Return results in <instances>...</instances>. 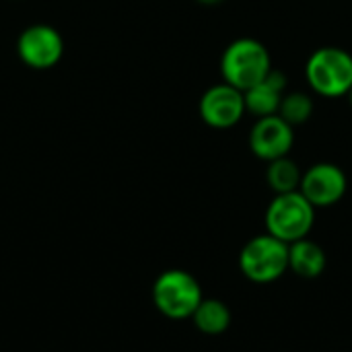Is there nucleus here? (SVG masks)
<instances>
[{
  "mask_svg": "<svg viewBox=\"0 0 352 352\" xmlns=\"http://www.w3.org/2000/svg\"><path fill=\"white\" fill-rule=\"evenodd\" d=\"M272 70V58L268 47L254 37H239L231 41L221 56L223 82L248 91L258 85Z\"/></svg>",
  "mask_w": 352,
  "mask_h": 352,
  "instance_id": "nucleus-1",
  "label": "nucleus"
},
{
  "mask_svg": "<svg viewBox=\"0 0 352 352\" xmlns=\"http://www.w3.org/2000/svg\"><path fill=\"white\" fill-rule=\"evenodd\" d=\"M200 4H219V2H223V0H198Z\"/></svg>",
  "mask_w": 352,
  "mask_h": 352,
  "instance_id": "nucleus-15",
  "label": "nucleus"
},
{
  "mask_svg": "<svg viewBox=\"0 0 352 352\" xmlns=\"http://www.w3.org/2000/svg\"><path fill=\"white\" fill-rule=\"evenodd\" d=\"M349 179L346 173L336 163H316L303 171L299 192L316 206L328 208L340 202L346 194Z\"/></svg>",
  "mask_w": 352,
  "mask_h": 352,
  "instance_id": "nucleus-8",
  "label": "nucleus"
},
{
  "mask_svg": "<svg viewBox=\"0 0 352 352\" xmlns=\"http://www.w3.org/2000/svg\"><path fill=\"white\" fill-rule=\"evenodd\" d=\"M314 109L316 105H314L311 95L303 91H291V93H285L280 107H278V116L295 128V126L309 122V118L314 116Z\"/></svg>",
  "mask_w": 352,
  "mask_h": 352,
  "instance_id": "nucleus-14",
  "label": "nucleus"
},
{
  "mask_svg": "<svg viewBox=\"0 0 352 352\" xmlns=\"http://www.w3.org/2000/svg\"><path fill=\"white\" fill-rule=\"evenodd\" d=\"M326 252L311 239H299L289 243V270L303 278H318L326 270Z\"/></svg>",
  "mask_w": 352,
  "mask_h": 352,
  "instance_id": "nucleus-11",
  "label": "nucleus"
},
{
  "mask_svg": "<svg viewBox=\"0 0 352 352\" xmlns=\"http://www.w3.org/2000/svg\"><path fill=\"white\" fill-rule=\"evenodd\" d=\"M346 99H349V103H351V107H352V87H351V91L346 93Z\"/></svg>",
  "mask_w": 352,
  "mask_h": 352,
  "instance_id": "nucleus-16",
  "label": "nucleus"
},
{
  "mask_svg": "<svg viewBox=\"0 0 352 352\" xmlns=\"http://www.w3.org/2000/svg\"><path fill=\"white\" fill-rule=\"evenodd\" d=\"M16 56L31 70H50L64 56V39L52 25H29L16 37Z\"/></svg>",
  "mask_w": 352,
  "mask_h": 352,
  "instance_id": "nucleus-6",
  "label": "nucleus"
},
{
  "mask_svg": "<svg viewBox=\"0 0 352 352\" xmlns=\"http://www.w3.org/2000/svg\"><path fill=\"white\" fill-rule=\"evenodd\" d=\"M293 144H295V130L278 113L258 118L250 130V148L258 159L266 163L280 157H289Z\"/></svg>",
  "mask_w": 352,
  "mask_h": 352,
  "instance_id": "nucleus-9",
  "label": "nucleus"
},
{
  "mask_svg": "<svg viewBox=\"0 0 352 352\" xmlns=\"http://www.w3.org/2000/svg\"><path fill=\"white\" fill-rule=\"evenodd\" d=\"M301 177H303V171L291 157H280V159H274L268 163L266 182L274 194L297 192L301 186Z\"/></svg>",
  "mask_w": 352,
  "mask_h": 352,
  "instance_id": "nucleus-13",
  "label": "nucleus"
},
{
  "mask_svg": "<svg viewBox=\"0 0 352 352\" xmlns=\"http://www.w3.org/2000/svg\"><path fill=\"white\" fill-rule=\"evenodd\" d=\"M305 78L320 97H346L352 87V54L336 45L316 50L307 58Z\"/></svg>",
  "mask_w": 352,
  "mask_h": 352,
  "instance_id": "nucleus-2",
  "label": "nucleus"
},
{
  "mask_svg": "<svg viewBox=\"0 0 352 352\" xmlns=\"http://www.w3.org/2000/svg\"><path fill=\"white\" fill-rule=\"evenodd\" d=\"M245 111L248 107H245L243 91L227 82H219L206 89L198 103V113L202 122L217 130H227L237 126L243 120Z\"/></svg>",
  "mask_w": 352,
  "mask_h": 352,
  "instance_id": "nucleus-7",
  "label": "nucleus"
},
{
  "mask_svg": "<svg viewBox=\"0 0 352 352\" xmlns=\"http://www.w3.org/2000/svg\"><path fill=\"white\" fill-rule=\"evenodd\" d=\"M239 268L252 283H274L289 270V243L270 233L256 235L243 245L239 254Z\"/></svg>",
  "mask_w": 352,
  "mask_h": 352,
  "instance_id": "nucleus-5",
  "label": "nucleus"
},
{
  "mask_svg": "<svg viewBox=\"0 0 352 352\" xmlns=\"http://www.w3.org/2000/svg\"><path fill=\"white\" fill-rule=\"evenodd\" d=\"M192 320H194V326L202 334L217 336V334H223L231 326V311L219 299H202Z\"/></svg>",
  "mask_w": 352,
  "mask_h": 352,
  "instance_id": "nucleus-12",
  "label": "nucleus"
},
{
  "mask_svg": "<svg viewBox=\"0 0 352 352\" xmlns=\"http://www.w3.org/2000/svg\"><path fill=\"white\" fill-rule=\"evenodd\" d=\"M287 76L280 70H270L258 85H254L252 89H248L245 95V107L250 113H254L256 118H264V116H274L278 113L280 101L287 93Z\"/></svg>",
  "mask_w": 352,
  "mask_h": 352,
  "instance_id": "nucleus-10",
  "label": "nucleus"
},
{
  "mask_svg": "<svg viewBox=\"0 0 352 352\" xmlns=\"http://www.w3.org/2000/svg\"><path fill=\"white\" fill-rule=\"evenodd\" d=\"M266 233L285 243L305 239L316 223V206L297 190L289 194H274L266 214Z\"/></svg>",
  "mask_w": 352,
  "mask_h": 352,
  "instance_id": "nucleus-3",
  "label": "nucleus"
},
{
  "mask_svg": "<svg viewBox=\"0 0 352 352\" xmlns=\"http://www.w3.org/2000/svg\"><path fill=\"white\" fill-rule=\"evenodd\" d=\"M202 299V287L196 276L179 268L161 272L153 285V303L169 320L192 318Z\"/></svg>",
  "mask_w": 352,
  "mask_h": 352,
  "instance_id": "nucleus-4",
  "label": "nucleus"
}]
</instances>
